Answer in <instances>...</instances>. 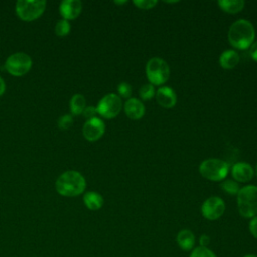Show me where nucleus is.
Returning a JSON list of instances; mask_svg holds the SVG:
<instances>
[{
	"label": "nucleus",
	"mask_w": 257,
	"mask_h": 257,
	"mask_svg": "<svg viewBox=\"0 0 257 257\" xmlns=\"http://www.w3.org/2000/svg\"><path fill=\"white\" fill-rule=\"evenodd\" d=\"M228 41L237 49H248L254 43L255 28L247 19H238L231 24L228 30Z\"/></svg>",
	"instance_id": "nucleus-1"
},
{
	"label": "nucleus",
	"mask_w": 257,
	"mask_h": 257,
	"mask_svg": "<svg viewBox=\"0 0 257 257\" xmlns=\"http://www.w3.org/2000/svg\"><path fill=\"white\" fill-rule=\"evenodd\" d=\"M86 186L84 177L76 171L62 173L55 183L56 191L65 197H75L83 193Z\"/></svg>",
	"instance_id": "nucleus-2"
},
{
	"label": "nucleus",
	"mask_w": 257,
	"mask_h": 257,
	"mask_svg": "<svg viewBox=\"0 0 257 257\" xmlns=\"http://www.w3.org/2000/svg\"><path fill=\"white\" fill-rule=\"evenodd\" d=\"M237 207L239 214L248 219L257 216V186L247 185L237 194Z\"/></svg>",
	"instance_id": "nucleus-3"
},
{
	"label": "nucleus",
	"mask_w": 257,
	"mask_h": 257,
	"mask_svg": "<svg viewBox=\"0 0 257 257\" xmlns=\"http://www.w3.org/2000/svg\"><path fill=\"white\" fill-rule=\"evenodd\" d=\"M199 172L207 180L220 182L224 181L228 176L229 165L221 159L210 158L200 164Z\"/></svg>",
	"instance_id": "nucleus-4"
},
{
	"label": "nucleus",
	"mask_w": 257,
	"mask_h": 257,
	"mask_svg": "<svg viewBox=\"0 0 257 257\" xmlns=\"http://www.w3.org/2000/svg\"><path fill=\"white\" fill-rule=\"evenodd\" d=\"M146 76L154 86L163 85L170 77V66L163 58L152 57L146 64Z\"/></svg>",
	"instance_id": "nucleus-5"
},
{
	"label": "nucleus",
	"mask_w": 257,
	"mask_h": 257,
	"mask_svg": "<svg viewBox=\"0 0 257 257\" xmlns=\"http://www.w3.org/2000/svg\"><path fill=\"white\" fill-rule=\"evenodd\" d=\"M46 1L44 0H19L16 2L15 10L19 18L25 21H31L44 12Z\"/></svg>",
	"instance_id": "nucleus-6"
},
{
	"label": "nucleus",
	"mask_w": 257,
	"mask_h": 257,
	"mask_svg": "<svg viewBox=\"0 0 257 257\" xmlns=\"http://www.w3.org/2000/svg\"><path fill=\"white\" fill-rule=\"evenodd\" d=\"M4 65L10 74L14 76H21L30 70L32 66V59L24 52H16L8 56Z\"/></svg>",
	"instance_id": "nucleus-7"
},
{
	"label": "nucleus",
	"mask_w": 257,
	"mask_h": 257,
	"mask_svg": "<svg viewBox=\"0 0 257 257\" xmlns=\"http://www.w3.org/2000/svg\"><path fill=\"white\" fill-rule=\"evenodd\" d=\"M122 108V100L115 93L105 94L97 103V113L104 118H113L119 114Z\"/></svg>",
	"instance_id": "nucleus-8"
},
{
	"label": "nucleus",
	"mask_w": 257,
	"mask_h": 257,
	"mask_svg": "<svg viewBox=\"0 0 257 257\" xmlns=\"http://www.w3.org/2000/svg\"><path fill=\"white\" fill-rule=\"evenodd\" d=\"M225 209L226 206L223 199L217 196H212L202 204L201 213L205 219L215 221L223 216Z\"/></svg>",
	"instance_id": "nucleus-9"
},
{
	"label": "nucleus",
	"mask_w": 257,
	"mask_h": 257,
	"mask_svg": "<svg viewBox=\"0 0 257 257\" xmlns=\"http://www.w3.org/2000/svg\"><path fill=\"white\" fill-rule=\"evenodd\" d=\"M105 131V124L99 117H93L87 119L82 127L83 137L90 142L97 141L102 137Z\"/></svg>",
	"instance_id": "nucleus-10"
},
{
	"label": "nucleus",
	"mask_w": 257,
	"mask_h": 257,
	"mask_svg": "<svg viewBox=\"0 0 257 257\" xmlns=\"http://www.w3.org/2000/svg\"><path fill=\"white\" fill-rule=\"evenodd\" d=\"M233 179L238 183H246L253 179L255 172L253 167L245 162H238L233 165L231 169Z\"/></svg>",
	"instance_id": "nucleus-11"
},
{
	"label": "nucleus",
	"mask_w": 257,
	"mask_h": 257,
	"mask_svg": "<svg viewBox=\"0 0 257 257\" xmlns=\"http://www.w3.org/2000/svg\"><path fill=\"white\" fill-rule=\"evenodd\" d=\"M156 100L164 108H172L177 103V94L170 86H161L156 90Z\"/></svg>",
	"instance_id": "nucleus-12"
},
{
	"label": "nucleus",
	"mask_w": 257,
	"mask_h": 257,
	"mask_svg": "<svg viewBox=\"0 0 257 257\" xmlns=\"http://www.w3.org/2000/svg\"><path fill=\"white\" fill-rule=\"evenodd\" d=\"M124 112L126 116L133 120H138L142 118L145 114L146 108L144 103L136 98V97H131L124 102Z\"/></svg>",
	"instance_id": "nucleus-13"
},
{
	"label": "nucleus",
	"mask_w": 257,
	"mask_h": 257,
	"mask_svg": "<svg viewBox=\"0 0 257 257\" xmlns=\"http://www.w3.org/2000/svg\"><path fill=\"white\" fill-rule=\"evenodd\" d=\"M82 9V3L79 0H63L60 3L59 11L63 19L76 18Z\"/></svg>",
	"instance_id": "nucleus-14"
},
{
	"label": "nucleus",
	"mask_w": 257,
	"mask_h": 257,
	"mask_svg": "<svg viewBox=\"0 0 257 257\" xmlns=\"http://www.w3.org/2000/svg\"><path fill=\"white\" fill-rule=\"evenodd\" d=\"M240 56L234 49H228L221 53L219 56V64L224 69H232L238 65Z\"/></svg>",
	"instance_id": "nucleus-15"
},
{
	"label": "nucleus",
	"mask_w": 257,
	"mask_h": 257,
	"mask_svg": "<svg viewBox=\"0 0 257 257\" xmlns=\"http://www.w3.org/2000/svg\"><path fill=\"white\" fill-rule=\"evenodd\" d=\"M196 238L194 233L189 229L181 230L177 235V243L184 251H190L194 248Z\"/></svg>",
	"instance_id": "nucleus-16"
},
{
	"label": "nucleus",
	"mask_w": 257,
	"mask_h": 257,
	"mask_svg": "<svg viewBox=\"0 0 257 257\" xmlns=\"http://www.w3.org/2000/svg\"><path fill=\"white\" fill-rule=\"evenodd\" d=\"M83 202H84V205L86 206V208H88L91 211H96L102 207L103 198L97 192L89 191L84 194Z\"/></svg>",
	"instance_id": "nucleus-17"
},
{
	"label": "nucleus",
	"mask_w": 257,
	"mask_h": 257,
	"mask_svg": "<svg viewBox=\"0 0 257 257\" xmlns=\"http://www.w3.org/2000/svg\"><path fill=\"white\" fill-rule=\"evenodd\" d=\"M218 6L221 10L230 13L235 14L243 10L245 6V1L243 0H219Z\"/></svg>",
	"instance_id": "nucleus-18"
},
{
	"label": "nucleus",
	"mask_w": 257,
	"mask_h": 257,
	"mask_svg": "<svg viewBox=\"0 0 257 257\" xmlns=\"http://www.w3.org/2000/svg\"><path fill=\"white\" fill-rule=\"evenodd\" d=\"M85 103H86V101L82 94H79V93L74 94L70 98V101H69V108H70L71 113L74 115L81 114L83 112L84 108L86 107Z\"/></svg>",
	"instance_id": "nucleus-19"
},
{
	"label": "nucleus",
	"mask_w": 257,
	"mask_h": 257,
	"mask_svg": "<svg viewBox=\"0 0 257 257\" xmlns=\"http://www.w3.org/2000/svg\"><path fill=\"white\" fill-rule=\"evenodd\" d=\"M220 188L229 195H236L239 193L240 191V186L239 183L236 182L235 180H224L221 184H220Z\"/></svg>",
	"instance_id": "nucleus-20"
},
{
	"label": "nucleus",
	"mask_w": 257,
	"mask_h": 257,
	"mask_svg": "<svg viewBox=\"0 0 257 257\" xmlns=\"http://www.w3.org/2000/svg\"><path fill=\"white\" fill-rule=\"evenodd\" d=\"M139 95L143 100H150L156 95V88L151 83H146L139 88Z\"/></svg>",
	"instance_id": "nucleus-21"
},
{
	"label": "nucleus",
	"mask_w": 257,
	"mask_h": 257,
	"mask_svg": "<svg viewBox=\"0 0 257 257\" xmlns=\"http://www.w3.org/2000/svg\"><path fill=\"white\" fill-rule=\"evenodd\" d=\"M70 31V24L66 19L59 20L55 25V33L59 36H65Z\"/></svg>",
	"instance_id": "nucleus-22"
},
{
	"label": "nucleus",
	"mask_w": 257,
	"mask_h": 257,
	"mask_svg": "<svg viewBox=\"0 0 257 257\" xmlns=\"http://www.w3.org/2000/svg\"><path fill=\"white\" fill-rule=\"evenodd\" d=\"M190 257H217V256L208 247L199 246L192 251V253L190 254Z\"/></svg>",
	"instance_id": "nucleus-23"
},
{
	"label": "nucleus",
	"mask_w": 257,
	"mask_h": 257,
	"mask_svg": "<svg viewBox=\"0 0 257 257\" xmlns=\"http://www.w3.org/2000/svg\"><path fill=\"white\" fill-rule=\"evenodd\" d=\"M117 92H118V96L121 98H131V95H132V92H133V88H132V85L127 82H120L118 83L117 85Z\"/></svg>",
	"instance_id": "nucleus-24"
},
{
	"label": "nucleus",
	"mask_w": 257,
	"mask_h": 257,
	"mask_svg": "<svg viewBox=\"0 0 257 257\" xmlns=\"http://www.w3.org/2000/svg\"><path fill=\"white\" fill-rule=\"evenodd\" d=\"M134 4L140 9L147 10V9L154 8L158 4V1L157 0H135Z\"/></svg>",
	"instance_id": "nucleus-25"
},
{
	"label": "nucleus",
	"mask_w": 257,
	"mask_h": 257,
	"mask_svg": "<svg viewBox=\"0 0 257 257\" xmlns=\"http://www.w3.org/2000/svg\"><path fill=\"white\" fill-rule=\"evenodd\" d=\"M72 123H73V119H72L71 115H69V114H65V115L60 116L58 118V121H57V124L61 130L69 128Z\"/></svg>",
	"instance_id": "nucleus-26"
},
{
	"label": "nucleus",
	"mask_w": 257,
	"mask_h": 257,
	"mask_svg": "<svg viewBox=\"0 0 257 257\" xmlns=\"http://www.w3.org/2000/svg\"><path fill=\"white\" fill-rule=\"evenodd\" d=\"M96 113H97V110H96V107L94 106H86L82 112L83 116L86 118V119H90V118H93V117H96Z\"/></svg>",
	"instance_id": "nucleus-27"
},
{
	"label": "nucleus",
	"mask_w": 257,
	"mask_h": 257,
	"mask_svg": "<svg viewBox=\"0 0 257 257\" xmlns=\"http://www.w3.org/2000/svg\"><path fill=\"white\" fill-rule=\"evenodd\" d=\"M249 231L254 238L257 239V216L253 217L249 223Z\"/></svg>",
	"instance_id": "nucleus-28"
},
{
	"label": "nucleus",
	"mask_w": 257,
	"mask_h": 257,
	"mask_svg": "<svg viewBox=\"0 0 257 257\" xmlns=\"http://www.w3.org/2000/svg\"><path fill=\"white\" fill-rule=\"evenodd\" d=\"M210 242H211L210 236H208V235H206V234L201 235V237H200V239H199V244H200L201 247H208V245L210 244Z\"/></svg>",
	"instance_id": "nucleus-29"
},
{
	"label": "nucleus",
	"mask_w": 257,
	"mask_h": 257,
	"mask_svg": "<svg viewBox=\"0 0 257 257\" xmlns=\"http://www.w3.org/2000/svg\"><path fill=\"white\" fill-rule=\"evenodd\" d=\"M249 53H250V56L253 60H255L257 62V41H255L249 48Z\"/></svg>",
	"instance_id": "nucleus-30"
},
{
	"label": "nucleus",
	"mask_w": 257,
	"mask_h": 257,
	"mask_svg": "<svg viewBox=\"0 0 257 257\" xmlns=\"http://www.w3.org/2000/svg\"><path fill=\"white\" fill-rule=\"evenodd\" d=\"M4 91H5V82L3 78L0 76V96L4 93Z\"/></svg>",
	"instance_id": "nucleus-31"
},
{
	"label": "nucleus",
	"mask_w": 257,
	"mask_h": 257,
	"mask_svg": "<svg viewBox=\"0 0 257 257\" xmlns=\"http://www.w3.org/2000/svg\"><path fill=\"white\" fill-rule=\"evenodd\" d=\"M125 3H127V1H114V4H117V5L125 4Z\"/></svg>",
	"instance_id": "nucleus-32"
},
{
	"label": "nucleus",
	"mask_w": 257,
	"mask_h": 257,
	"mask_svg": "<svg viewBox=\"0 0 257 257\" xmlns=\"http://www.w3.org/2000/svg\"><path fill=\"white\" fill-rule=\"evenodd\" d=\"M244 257H257L256 255H253V254H248V255H245Z\"/></svg>",
	"instance_id": "nucleus-33"
},
{
	"label": "nucleus",
	"mask_w": 257,
	"mask_h": 257,
	"mask_svg": "<svg viewBox=\"0 0 257 257\" xmlns=\"http://www.w3.org/2000/svg\"><path fill=\"white\" fill-rule=\"evenodd\" d=\"M254 172H255V175H256V177H257V164H256V166H255V169H254Z\"/></svg>",
	"instance_id": "nucleus-34"
}]
</instances>
